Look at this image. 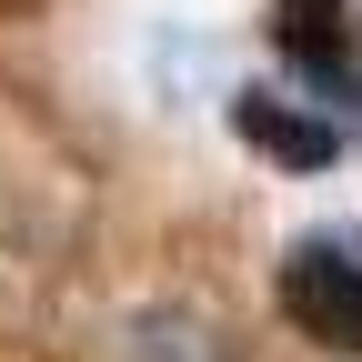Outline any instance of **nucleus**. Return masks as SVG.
<instances>
[{
  "label": "nucleus",
  "mask_w": 362,
  "mask_h": 362,
  "mask_svg": "<svg viewBox=\"0 0 362 362\" xmlns=\"http://www.w3.org/2000/svg\"><path fill=\"white\" fill-rule=\"evenodd\" d=\"M282 312H292L302 342L362 352V252H352V242H292V262H282Z\"/></svg>",
  "instance_id": "1"
},
{
  "label": "nucleus",
  "mask_w": 362,
  "mask_h": 362,
  "mask_svg": "<svg viewBox=\"0 0 362 362\" xmlns=\"http://www.w3.org/2000/svg\"><path fill=\"white\" fill-rule=\"evenodd\" d=\"M232 131H242L252 151L292 161V171H312V161H332V151H342V131H332V121H302V111H292V90H242V101H232Z\"/></svg>",
  "instance_id": "2"
}]
</instances>
